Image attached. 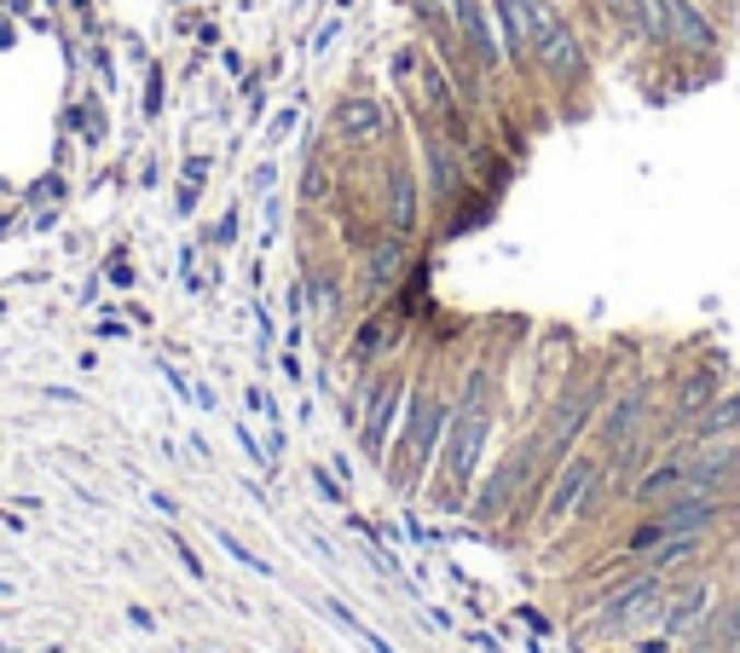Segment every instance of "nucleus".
Instances as JSON below:
<instances>
[{
    "label": "nucleus",
    "mask_w": 740,
    "mask_h": 653,
    "mask_svg": "<svg viewBox=\"0 0 740 653\" xmlns=\"http://www.w3.org/2000/svg\"><path fill=\"white\" fill-rule=\"evenodd\" d=\"M0 596H12V584H7V579H0Z\"/></svg>",
    "instance_id": "4be33fe9"
},
{
    "label": "nucleus",
    "mask_w": 740,
    "mask_h": 653,
    "mask_svg": "<svg viewBox=\"0 0 740 653\" xmlns=\"http://www.w3.org/2000/svg\"><path fill=\"white\" fill-rule=\"evenodd\" d=\"M724 434H740V387H724L706 405V417L694 422V440H724Z\"/></svg>",
    "instance_id": "f3484780"
},
{
    "label": "nucleus",
    "mask_w": 740,
    "mask_h": 653,
    "mask_svg": "<svg viewBox=\"0 0 740 653\" xmlns=\"http://www.w3.org/2000/svg\"><path fill=\"white\" fill-rule=\"evenodd\" d=\"M446 428H451V387L435 371L411 376L400 434H394V445H388V457H382V475H388L394 492L423 498V486H428V475H435V463H440Z\"/></svg>",
    "instance_id": "7ed1b4c3"
},
{
    "label": "nucleus",
    "mask_w": 740,
    "mask_h": 653,
    "mask_svg": "<svg viewBox=\"0 0 740 653\" xmlns=\"http://www.w3.org/2000/svg\"><path fill=\"white\" fill-rule=\"evenodd\" d=\"M729 387V364L724 359H701V364H677L666 376V394H660V428L671 440L694 434V422L706 417V405Z\"/></svg>",
    "instance_id": "1a4fd4ad"
},
{
    "label": "nucleus",
    "mask_w": 740,
    "mask_h": 653,
    "mask_svg": "<svg viewBox=\"0 0 740 653\" xmlns=\"http://www.w3.org/2000/svg\"><path fill=\"white\" fill-rule=\"evenodd\" d=\"M290 128H296V110H278V116H273V139L290 133Z\"/></svg>",
    "instance_id": "412c9836"
},
{
    "label": "nucleus",
    "mask_w": 740,
    "mask_h": 653,
    "mask_svg": "<svg viewBox=\"0 0 740 653\" xmlns=\"http://www.w3.org/2000/svg\"><path fill=\"white\" fill-rule=\"evenodd\" d=\"M666 12V47L660 58H671V65H717L724 58V30H717V18L706 12V0H660Z\"/></svg>",
    "instance_id": "9b49d317"
},
{
    "label": "nucleus",
    "mask_w": 740,
    "mask_h": 653,
    "mask_svg": "<svg viewBox=\"0 0 740 653\" xmlns=\"http://www.w3.org/2000/svg\"><path fill=\"white\" fill-rule=\"evenodd\" d=\"M666 590L671 579L654 573V567H613L602 573V584L579 596V642H602V648H625L631 637L660 625V607H666Z\"/></svg>",
    "instance_id": "f257e3e1"
},
{
    "label": "nucleus",
    "mask_w": 740,
    "mask_h": 653,
    "mask_svg": "<svg viewBox=\"0 0 740 653\" xmlns=\"http://www.w3.org/2000/svg\"><path fill=\"white\" fill-rule=\"evenodd\" d=\"M405 394H411V371L394 364H377V371H359L354 376V394H347V422H354V440L359 452L382 468L388 445L400 434V417H405Z\"/></svg>",
    "instance_id": "39448f33"
},
{
    "label": "nucleus",
    "mask_w": 740,
    "mask_h": 653,
    "mask_svg": "<svg viewBox=\"0 0 740 653\" xmlns=\"http://www.w3.org/2000/svg\"><path fill=\"white\" fill-rule=\"evenodd\" d=\"M220 549H226V556H232V561H243V567H250V573H261V579H273V567H266V561L255 556V549H250V544H238V538H220Z\"/></svg>",
    "instance_id": "a211bd4d"
},
{
    "label": "nucleus",
    "mask_w": 740,
    "mask_h": 653,
    "mask_svg": "<svg viewBox=\"0 0 740 653\" xmlns=\"http://www.w3.org/2000/svg\"><path fill=\"white\" fill-rule=\"evenodd\" d=\"M377 209H382V226L394 237L423 243L428 232V186H423V168H417V151H411V128L394 133L388 145L377 151Z\"/></svg>",
    "instance_id": "423d86ee"
},
{
    "label": "nucleus",
    "mask_w": 740,
    "mask_h": 653,
    "mask_svg": "<svg viewBox=\"0 0 740 653\" xmlns=\"http://www.w3.org/2000/svg\"><path fill=\"white\" fill-rule=\"evenodd\" d=\"M313 486L324 492V503H347V492H342V480L336 475H324V468H313Z\"/></svg>",
    "instance_id": "aec40b11"
},
{
    "label": "nucleus",
    "mask_w": 740,
    "mask_h": 653,
    "mask_svg": "<svg viewBox=\"0 0 740 653\" xmlns=\"http://www.w3.org/2000/svg\"><path fill=\"white\" fill-rule=\"evenodd\" d=\"M683 653H740V596H724L706 614V625L683 642Z\"/></svg>",
    "instance_id": "dca6fc26"
},
{
    "label": "nucleus",
    "mask_w": 740,
    "mask_h": 653,
    "mask_svg": "<svg viewBox=\"0 0 740 653\" xmlns=\"http://www.w3.org/2000/svg\"><path fill=\"white\" fill-rule=\"evenodd\" d=\"M660 394H666V382H660V376H648V371H625L620 382H613V394H608V405H602V417L590 422L585 445L608 457L613 445H625L631 434L654 428V422H660Z\"/></svg>",
    "instance_id": "0eeeda50"
},
{
    "label": "nucleus",
    "mask_w": 740,
    "mask_h": 653,
    "mask_svg": "<svg viewBox=\"0 0 740 653\" xmlns=\"http://www.w3.org/2000/svg\"><path fill=\"white\" fill-rule=\"evenodd\" d=\"M411 260H417V243L382 232L365 255L347 260V283H354V307H382V301L400 295V283L411 278Z\"/></svg>",
    "instance_id": "9d476101"
},
{
    "label": "nucleus",
    "mask_w": 740,
    "mask_h": 653,
    "mask_svg": "<svg viewBox=\"0 0 740 653\" xmlns=\"http://www.w3.org/2000/svg\"><path fill=\"white\" fill-rule=\"evenodd\" d=\"M498 411L504 405H481V399H458L451 387V428H446V445H440V463L428 475L423 498L440 509V515H463L469 498L492 463V440H498Z\"/></svg>",
    "instance_id": "f03ea898"
},
{
    "label": "nucleus",
    "mask_w": 740,
    "mask_h": 653,
    "mask_svg": "<svg viewBox=\"0 0 740 653\" xmlns=\"http://www.w3.org/2000/svg\"><path fill=\"white\" fill-rule=\"evenodd\" d=\"M590 7H596V18H602V24H613V30L625 35V0H590Z\"/></svg>",
    "instance_id": "6ab92c4d"
},
{
    "label": "nucleus",
    "mask_w": 740,
    "mask_h": 653,
    "mask_svg": "<svg viewBox=\"0 0 740 653\" xmlns=\"http://www.w3.org/2000/svg\"><path fill=\"white\" fill-rule=\"evenodd\" d=\"M717 602H724V579H717V567H694V573L671 579L666 607H660V625H654V630H666V637L683 648L694 630L706 625V614H712Z\"/></svg>",
    "instance_id": "ddd939ff"
},
{
    "label": "nucleus",
    "mask_w": 740,
    "mask_h": 653,
    "mask_svg": "<svg viewBox=\"0 0 740 653\" xmlns=\"http://www.w3.org/2000/svg\"><path fill=\"white\" fill-rule=\"evenodd\" d=\"M532 30V88L544 93H585L590 88V47L555 0H527Z\"/></svg>",
    "instance_id": "20e7f679"
},
{
    "label": "nucleus",
    "mask_w": 740,
    "mask_h": 653,
    "mask_svg": "<svg viewBox=\"0 0 740 653\" xmlns=\"http://www.w3.org/2000/svg\"><path fill=\"white\" fill-rule=\"evenodd\" d=\"M446 12H451V30H458L469 65L498 88L509 75V65H504V40H498V24H492V7L486 0H446Z\"/></svg>",
    "instance_id": "4468645a"
},
{
    "label": "nucleus",
    "mask_w": 740,
    "mask_h": 653,
    "mask_svg": "<svg viewBox=\"0 0 740 653\" xmlns=\"http://www.w3.org/2000/svg\"><path fill=\"white\" fill-rule=\"evenodd\" d=\"M677 457H683V486H735L740 492V434L724 440H677Z\"/></svg>",
    "instance_id": "2eb2a0df"
},
{
    "label": "nucleus",
    "mask_w": 740,
    "mask_h": 653,
    "mask_svg": "<svg viewBox=\"0 0 740 653\" xmlns=\"http://www.w3.org/2000/svg\"><path fill=\"white\" fill-rule=\"evenodd\" d=\"M411 341V318L394 313V301L382 307H359L354 324H347V371H377V364H394Z\"/></svg>",
    "instance_id": "f8f14e48"
},
{
    "label": "nucleus",
    "mask_w": 740,
    "mask_h": 653,
    "mask_svg": "<svg viewBox=\"0 0 740 653\" xmlns=\"http://www.w3.org/2000/svg\"><path fill=\"white\" fill-rule=\"evenodd\" d=\"M324 128H331V151H382L394 133H405V110L370 88H347Z\"/></svg>",
    "instance_id": "6e6552de"
}]
</instances>
